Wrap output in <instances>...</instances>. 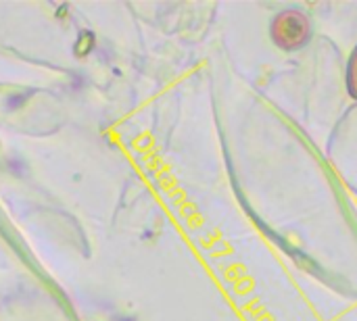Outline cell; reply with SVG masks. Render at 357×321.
Here are the masks:
<instances>
[{
    "label": "cell",
    "instance_id": "6da1fadb",
    "mask_svg": "<svg viewBox=\"0 0 357 321\" xmlns=\"http://www.w3.org/2000/svg\"><path fill=\"white\" fill-rule=\"evenodd\" d=\"M270 38L280 50L287 52L303 48L312 38V21L307 13L299 6L282 8L270 23Z\"/></svg>",
    "mask_w": 357,
    "mask_h": 321
},
{
    "label": "cell",
    "instance_id": "7a4b0ae2",
    "mask_svg": "<svg viewBox=\"0 0 357 321\" xmlns=\"http://www.w3.org/2000/svg\"><path fill=\"white\" fill-rule=\"evenodd\" d=\"M345 86L349 96L357 100V46L351 50L349 61H347V73H345Z\"/></svg>",
    "mask_w": 357,
    "mask_h": 321
}]
</instances>
